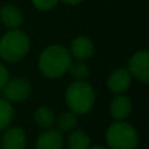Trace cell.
Here are the masks:
<instances>
[{
    "instance_id": "obj_1",
    "label": "cell",
    "mask_w": 149,
    "mask_h": 149,
    "mask_svg": "<svg viewBox=\"0 0 149 149\" xmlns=\"http://www.w3.org/2000/svg\"><path fill=\"white\" fill-rule=\"evenodd\" d=\"M72 56L65 47L51 45L41 52L38 59L39 71L49 79H59L68 72Z\"/></svg>"
},
{
    "instance_id": "obj_2",
    "label": "cell",
    "mask_w": 149,
    "mask_h": 149,
    "mask_svg": "<svg viewBox=\"0 0 149 149\" xmlns=\"http://www.w3.org/2000/svg\"><path fill=\"white\" fill-rule=\"evenodd\" d=\"M30 50V38L18 29H9L0 38V58L7 63H17Z\"/></svg>"
},
{
    "instance_id": "obj_3",
    "label": "cell",
    "mask_w": 149,
    "mask_h": 149,
    "mask_svg": "<svg viewBox=\"0 0 149 149\" xmlns=\"http://www.w3.org/2000/svg\"><path fill=\"white\" fill-rule=\"evenodd\" d=\"M65 102L71 111L76 115L88 114L93 109L95 102V92L93 86L86 81H73L65 92Z\"/></svg>"
},
{
    "instance_id": "obj_4",
    "label": "cell",
    "mask_w": 149,
    "mask_h": 149,
    "mask_svg": "<svg viewBox=\"0 0 149 149\" xmlns=\"http://www.w3.org/2000/svg\"><path fill=\"white\" fill-rule=\"evenodd\" d=\"M106 143L110 149H136L139 134L132 124L124 120H115L107 128Z\"/></svg>"
},
{
    "instance_id": "obj_5",
    "label": "cell",
    "mask_w": 149,
    "mask_h": 149,
    "mask_svg": "<svg viewBox=\"0 0 149 149\" xmlns=\"http://www.w3.org/2000/svg\"><path fill=\"white\" fill-rule=\"evenodd\" d=\"M1 92L4 94V98L9 102H22L30 95L31 85L24 77H15L8 80Z\"/></svg>"
},
{
    "instance_id": "obj_6",
    "label": "cell",
    "mask_w": 149,
    "mask_h": 149,
    "mask_svg": "<svg viewBox=\"0 0 149 149\" xmlns=\"http://www.w3.org/2000/svg\"><path fill=\"white\" fill-rule=\"evenodd\" d=\"M128 72L132 79L148 84L149 82V52L147 50L136 51L128 60Z\"/></svg>"
},
{
    "instance_id": "obj_7",
    "label": "cell",
    "mask_w": 149,
    "mask_h": 149,
    "mask_svg": "<svg viewBox=\"0 0 149 149\" xmlns=\"http://www.w3.org/2000/svg\"><path fill=\"white\" fill-rule=\"evenodd\" d=\"M26 134L21 127H8L0 140V149H25Z\"/></svg>"
},
{
    "instance_id": "obj_8",
    "label": "cell",
    "mask_w": 149,
    "mask_h": 149,
    "mask_svg": "<svg viewBox=\"0 0 149 149\" xmlns=\"http://www.w3.org/2000/svg\"><path fill=\"white\" fill-rule=\"evenodd\" d=\"M71 56L76 60H85L90 59L94 54V43L93 41L86 36H80L72 41L70 50Z\"/></svg>"
},
{
    "instance_id": "obj_9",
    "label": "cell",
    "mask_w": 149,
    "mask_h": 149,
    "mask_svg": "<svg viewBox=\"0 0 149 149\" xmlns=\"http://www.w3.org/2000/svg\"><path fill=\"white\" fill-rule=\"evenodd\" d=\"M132 76L130 74L127 68H118L109 76L107 88L114 94H123L131 86Z\"/></svg>"
},
{
    "instance_id": "obj_10",
    "label": "cell",
    "mask_w": 149,
    "mask_h": 149,
    "mask_svg": "<svg viewBox=\"0 0 149 149\" xmlns=\"http://www.w3.org/2000/svg\"><path fill=\"white\" fill-rule=\"evenodd\" d=\"M64 136L59 130L49 128L38 136L36 143V149H63Z\"/></svg>"
},
{
    "instance_id": "obj_11",
    "label": "cell",
    "mask_w": 149,
    "mask_h": 149,
    "mask_svg": "<svg viewBox=\"0 0 149 149\" xmlns=\"http://www.w3.org/2000/svg\"><path fill=\"white\" fill-rule=\"evenodd\" d=\"M132 113V102L127 95L116 94L110 102V115L114 120H124Z\"/></svg>"
},
{
    "instance_id": "obj_12",
    "label": "cell",
    "mask_w": 149,
    "mask_h": 149,
    "mask_svg": "<svg viewBox=\"0 0 149 149\" xmlns=\"http://www.w3.org/2000/svg\"><path fill=\"white\" fill-rule=\"evenodd\" d=\"M0 20L8 29H18L24 22V16L18 7L7 4L0 8Z\"/></svg>"
},
{
    "instance_id": "obj_13",
    "label": "cell",
    "mask_w": 149,
    "mask_h": 149,
    "mask_svg": "<svg viewBox=\"0 0 149 149\" xmlns=\"http://www.w3.org/2000/svg\"><path fill=\"white\" fill-rule=\"evenodd\" d=\"M33 118L37 126L45 130L52 128L55 124V114L49 106H39L34 113Z\"/></svg>"
},
{
    "instance_id": "obj_14",
    "label": "cell",
    "mask_w": 149,
    "mask_h": 149,
    "mask_svg": "<svg viewBox=\"0 0 149 149\" xmlns=\"http://www.w3.org/2000/svg\"><path fill=\"white\" fill-rule=\"evenodd\" d=\"M55 123H56V127H58L56 130H59L62 134L71 132L77 126V115L71 110L63 111V113L59 114L58 118H55Z\"/></svg>"
},
{
    "instance_id": "obj_15",
    "label": "cell",
    "mask_w": 149,
    "mask_h": 149,
    "mask_svg": "<svg viewBox=\"0 0 149 149\" xmlns=\"http://www.w3.org/2000/svg\"><path fill=\"white\" fill-rule=\"evenodd\" d=\"M67 144L70 149H88L90 147V137L82 130L74 128L70 132Z\"/></svg>"
},
{
    "instance_id": "obj_16",
    "label": "cell",
    "mask_w": 149,
    "mask_h": 149,
    "mask_svg": "<svg viewBox=\"0 0 149 149\" xmlns=\"http://www.w3.org/2000/svg\"><path fill=\"white\" fill-rule=\"evenodd\" d=\"M13 116H15V110L12 102L7 101L5 98H0V132L10 126Z\"/></svg>"
},
{
    "instance_id": "obj_17",
    "label": "cell",
    "mask_w": 149,
    "mask_h": 149,
    "mask_svg": "<svg viewBox=\"0 0 149 149\" xmlns=\"http://www.w3.org/2000/svg\"><path fill=\"white\" fill-rule=\"evenodd\" d=\"M68 73L74 81H81V80H86L89 76V67L85 62L82 60H77V62H72L68 68Z\"/></svg>"
},
{
    "instance_id": "obj_18",
    "label": "cell",
    "mask_w": 149,
    "mask_h": 149,
    "mask_svg": "<svg viewBox=\"0 0 149 149\" xmlns=\"http://www.w3.org/2000/svg\"><path fill=\"white\" fill-rule=\"evenodd\" d=\"M59 0H31L33 5L38 10H50L58 4Z\"/></svg>"
},
{
    "instance_id": "obj_19",
    "label": "cell",
    "mask_w": 149,
    "mask_h": 149,
    "mask_svg": "<svg viewBox=\"0 0 149 149\" xmlns=\"http://www.w3.org/2000/svg\"><path fill=\"white\" fill-rule=\"evenodd\" d=\"M8 80H9V72H8L7 67L0 63V92L4 89Z\"/></svg>"
},
{
    "instance_id": "obj_20",
    "label": "cell",
    "mask_w": 149,
    "mask_h": 149,
    "mask_svg": "<svg viewBox=\"0 0 149 149\" xmlns=\"http://www.w3.org/2000/svg\"><path fill=\"white\" fill-rule=\"evenodd\" d=\"M60 1L67 3V4H71V5H76V4H79V3H81L82 0H60Z\"/></svg>"
},
{
    "instance_id": "obj_21",
    "label": "cell",
    "mask_w": 149,
    "mask_h": 149,
    "mask_svg": "<svg viewBox=\"0 0 149 149\" xmlns=\"http://www.w3.org/2000/svg\"><path fill=\"white\" fill-rule=\"evenodd\" d=\"M88 149H107V148L102 147V145H94V147H89Z\"/></svg>"
}]
</instances>
